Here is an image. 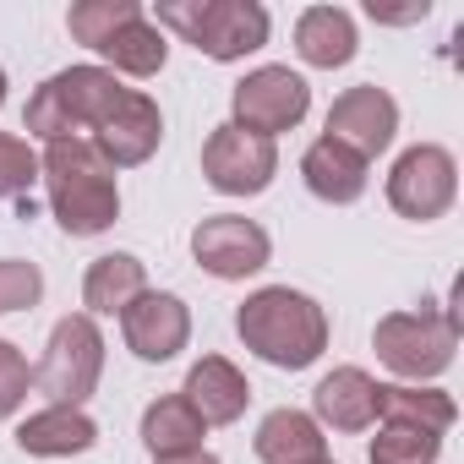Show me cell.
Wrapping results in <instances>:
<instances>
[{
	"label": "cell",
	"mask_w": 464,
	"mask_h": 464,
	"mask_svg": "<svg viewBox=\"0 0 464 464\" xmlns=\"http://www.w3.org/2000/svg\"><path fill=\"white\" fill-rule=\"evenodd\" d=\"M459 197V164L448 148L437 142H420L410 153H399L393 175H388V202L404 213V218H442Z\"/></svg>",
	"instance_id": "obj_8"
},
{
	"label": "cell",
	"mask_w": 464,
	"mask_h": 464,
	"mask_svg": "<svg viewBox=\"0 0 464 464\" xmlns=\"http://www.w3.org/2000/svg\"><path fill=\"white\" fill-rule=\"evenodd\" d=\"M295 50H301L306 66H323V72L344 66V61L355 55V23H350V12H339V6H312V12H301V23H295Z\"/></svg>",
	"instance_id": "obj_20"
},
{
	"label": "cell",
	"mask_w": 464,
	"mask_h": 464,
	"mask_svg": "<svg viewBox=\"0 0 464 464\" xmlns=\"http://www.w3.org/2000/svg\"><path fill=\"white\" fill-rule=\"evenodd\" d=\"M0 104H6V72H0Z\"/></svg>",
	"instance_id": "obj_30"
},
{
	"label": "cell",
	"mask_w": 464,
	"mask_h": 464,
	"mask_svg": "<svg viewBox=\"0 0 464 464\" xmlns=\"http://www.w3.org/2000/svg\"><path fill=\"white\" fill-rule=\"evenodd\" d=\"M180 399L202 415V426H229V420H241V410H246L252 388H246V377L229 366L224 355H202V361L186 372Z\"/></svg>",
	"instance_id": "obj_14"
},
{
	"label": "cell",
	"mask_w": 464,
	"mask_h": 464,
	"mask_svg": "<svg viewBox=\"0 0 464 464\" xmlns=\"http://www.w3.org/2000/svg\"><path fill=\"white\" fill-rule=\"evenodd\" d=\"M99 55H104V61H115V72H126V77H153V72L164 66L169 44H164V34L137 12L131 23H121V28L99 44Z\"/></svg>",
	"instance_id": "obj_22"
},
{
	"label": "cell",
	"mask_w": 464,
	"mask_h": 464,
	"mask_svg": "<svg viewBox=\"0 0 464 464\" xmlns=\"http://www.w3.org/2000/svg\"><path fill=\"white\" fill-rule=\"evenodd\" d=\"M202 415L180 399V393H169V399H159V404H148V415H142V442H148V453L153 459H175V453H197L202 448Z\"/></svg>",
	"instance_id": "obj_21"
},
{
	"label": "cell",
	"mask_w": 464,
	"mask_h": 464,
	"mask_svg": "<svg viewBox=\"0 0 464 464\" xmlns=\"http://www.w3.org/2000/svg\"><path fill=\"white\" fill-rule=\"evenodd\" d=\"M175 28L208 61H241L268 44V12L257 0H159V34Z\"/></svg>",
	"instance_id": "obj_4"
},
{
	"label": "cell",
	"mask_w": 464,
	"mask_h": 464,
	"mask_svg": "<svg viewBox=\"0 0 464 464\" xmlns=\"http://www.w3.org/2000/svg\"><path fill=\"white\" fill-rule=\"evenodd\" d=\"M28 388H34V366L23 361V350H17V344L0 339V420H6V415L28 399Z\"/></svg>",
	"instance_id": "obj_28"
},
{
	"label": "cell",
	"mask_w": 464,
	"mask_h": 464,
	"mask_svg": "<svg viewBox=\"0 0 464 464\" xmlns=\"http://www.w3.org/2000/svg\"><path fill=\"white\" fill-rule=\"evenodd\" d=\"M323 464H334V459H323Z\"/></svg>",
	"instance_id": "obj_31"
},
{
	"label": "cell",
	"mask_w": 464,
	"mask_h": 464,
	"mask_svg": "<svg viewBox=\"0 0 464 464\" xmlns=\"http://www.w3.org/2000/svg\"><path fill=\"white\" fill-rule=\"evenodd\" d=\"M257 459L263 464H323L328 459V437L306 410H274L257 426Z\"/></svg>",
	"instance_id": "obj_16"
},
{
	"label": "cell",
	"mask_w": 464,
	"mask_h": 464,
	"mask_svg": "<svg viewBox=\"0 0 464 464\" xmlns=\"http://www.w3.org/2000/svg\"><path fill=\"white\" fill-rule=\"evenodd\" d=\"M159 137H164V115H159V104H153L148 93H131V88H126V99L110 110V121L93 131V148L104 153L110 169H131V164L153 159Z\"/></svg>",
	"instance_id": "obj_13"
},
{
	"label": "cell",
	"mask_w": 464,
	"mask_h": 464,
	"mask_svg": "<svg viewBox=\"0 0 464 464\" xmlns=\"http://www.w3.org/2000/svg\"><path fill=\"white\" fill-rule=\"evenodd\" d=\"M93 437H99V426H93L82 410H66V404H50V410L28 415V420L17 426L23 453H39V459H66V453H82V448H93Z\"/></svg>",
	"instance_id": "obj_19"
},
{
	"label": "cell",
	"mask_w": 464,
	"mask_h": 464,
	"mask_svg": "<svg viewBox=\"0 0 464 464\" xmlns=\"http://www.w3.org/2000/svg\"><path fill=\"white\" fill-rule=\"evenodd\" d=\"M153 464H218V459L197 448V453H175V459H153Z\"/></svg>",
	"instance_id": "obj_29"
},
{
	"label": "cell",
	"mask_w": 464,
	"mask_h": 464,
	"mask_svg": "<svg viewBox=\"0 0 464 464\" xmlns=\"http://www.w3.org/2000/svg\"><path fill=\"white\" fill-rule=\"evenodd\" d=\"M236 328H241L246 350H257L268 366H285V372H301V366H312L328 350V317H323V306L312 295L290 290V285L257 290L236 312Z\"/></svg>",
	"instance_id": "obj_1"
},
{
	"label": "cell",
	"mask_w": 464,
	"mask_h": 464,
	"mask_svg": "<svg viewBox=\"0 0 464 464\" xmlns=\"http://www.w3.org/2000/svg\"><path fill=\"white\" fill-rule=\"evenodd\" d=\"M377 415L382 420H404V426H420V431H448L453 426V399L437 393V388H382L377 382Z\"/></svg>",
	"instance_id": "obj_23"
},
{
	"label": "cell",
	"mask_w": 464,
	"mask_h": 464,
	"mask_svg": "<svg viewBox=\"0 0 464 464\" xmlns=\"http://www.w3.org/2000/svg\"><path fill=\"white\" fill-rule=\"evenodd\" d=\"M126 99V88L115 82V72L104 66H72V72H55L23 110V131L44 137V142H66L72 131L82 126H104L110 110Z\"/></svg>",
	"instance_id": "obj_3"
},
{
	"label": "cell",
	"mask_w": 464,
	"mask_h": 464,
	"mask_svg": "<svg viewBox=\"0 0 464 464\" xmlns=\"http://www.w3.org/2000/svg\"><path fill=\"white\" fill-rule=\"evenodd\" d=\"M393 131H399V104L377 82H361V88L339 93L334 110H328V137L344 142L350 153H361L366 164L393 142Z\"/></svg>",
	"instance_id": "obj_11"
},
{
	"label": "cell",
	"mask_w": 464,
	"mask_h": 464,
	"mask_svg": "<svg viewBox=\"0 0 464 464\" xmlns=\"http://www.w3.org/2000/svg\"><path fill=\"white\" fill-rule=\"evenodd\" d=\"M99 372H104V339L93 328V317H61L55 334H50V350L44 361L34 366V388L50 399V404H66L77 410L93 388H99Z\"/></svg>",
	"instance_id": "obj_5"
},
{
	"label": "cell",
	"mask_w": 464,
	"mask_h": 464,
	"mask_svg": "<svg viewBox=\"0 0 464 464\" xmlns=\"http://www.w3.org/2000/svg\"><path fill=\"white\" fill-rule=\"evenodd\" d=\"M142 290H148L142 263H137L131 252H110V257H99V263L88 268V279H82V306H88V317H121Z\"/></svg>",
	"instance_id": "obj_18"
},
{
	"label": "cell",
	"mask_w": 464,
	"mask_h": 464,
	"mask_svg": "<svg viewBox=\"0 0 464 464\" xmlns=\"http://www.w3.org/2000/svg\"><path fill=\"white\" fill-rule=\"evenodd\" d=\"M121 334H126L131 355H142V361H169V355L186 350V339H191L186 301H180V295L142 290V295L121 312Z\"/></svg>",
	"instance_id": "obj_12"
},
{
	"label": "cell",
	"mask_w": 464,
	"mask_h": 464,
	"mask_svg": "<svg viewBox=\"0 0 464 464\" xmlns=\"http://www.w3.org/2000/svg\"><path fill=\"white\" fill-rule=\"evenodd\" d=\"M44 295V279L34 263L23 257H0V312H17V306H34Z\"/></svg>",
	"instance_id": "obj_27"
},
{
	"label": "cell",
	"mask_w": 464,
	"mask_h": 464,
	"mask_svg": "<svg viewBox=\"0 0 464 464\" xmlns=\"http://www.w3.org/2000/svg\"><path fill=\"white\" fill-rule=\"evenodd\" d=\"M142 6L137 0H77L72 6V17H66V28H72V39L77 44H88V50H99L121 23H131Z\"/></svg>",
	"instance_id": "obj_25"
},
{
	"label": "cell",
	"mask_w": 464,
	"mask_h": 464,
	"mask_svg": "<svg viewBox=\"0 0 464 464\" xmlns=\"http://www.w3.org/2000/svg\"><path fill=\"white\" fill-rule=\"evenodd\" d=\"M437 453H442V437L404 420H388L372 437V464H437Z\"/></svg>",
	"instance_id": "obj_24"
},
{
	"label": "cell",
	"mask_w": 464,
	"mask_h": 464,
	"mask_svg": "<svg viewBox=\"0 0 464 464\" xmlns=\"http://www.w3.org/2000/svg\"><path fill=\"white\" fill-rule=\"evenodd\" d=\"M312 110V88L306 77H295L290 66H263L246 82H236V126L257 131V137H279L290 126H301V115Z\"/></svg>",
	"instance_id": "obj_9"
},
{
	"label": "cell",
	"mask_w": 464,
	"mask_h": 464,
	"mask_svg": "<svg viewBox=\"0 0 464 464\" xmlns=\"http://www.w3.org/2000/svg\"><path fill=\"white\" fill-rule=\"evenodd\" d=\"M268 229L241 218V213H218V218H202L191 229V257L213 274V279H246L268 263Z\"/></svg>",
	"instance_id": "obj_10"
},
{
	"label": "cell",
	"mask_w": 464,
	"mask_h": 464,
	"mask_svg": "<svg viewBox=\"0 0 464 464\" xmlns=\"http://www.w3.org/2000/svg\"><path fill=\"white\" fill-rule=\"evenodd\" d=\"M274 169H279L274 142L257 137V131H241L236 121L218 126V131L202 142V175H208V186L224 191V197H257V191H268Z\"/></svg>",
	"instance_id": "obj_7"
},
{
	"label": "cell",
	"mask_w": 464,
	"mask_h": 464,
	"mask_svg": "<svg viewBox=\"0 0 464 464\" xmlns=\"http://www.w3.org/2000/svg\"><path fill=\"white\" fill-rule=\"evenodd\" d=\"M34 180H39V153L23 137L0 131V197H28Z\"/></svg>",
	"instance_id": "obj_26"
},
{
	"label": "cell",
	"mask_w": 464,
	"mask_h": 464,
	"mask_svg": "<svg viewBox=\"0 0 464 464\" xmlns=\"http://www.w3.org/2000/svg\"><path fill=\"white\" fill-rule=\"evenodd\" d=\"M44 180H50V208L61 218L66 236H99L121 213V191H115V169L104 164V153L82 137L50 142V153L39 159Z\"/></svg>",
	"instance_id": "obj_2"
},
{
	"label": "cell",
	"mask_w": 464,
	"mask_h": 464,
	"mask_svg": "<svg viewBox=\"0 0 464 464\" xmlns=\"http://www.w3.org/2000/svg\"><path fill=\"white\" fill-rule=\"evenodd\" d=\"M312 410L334 426V431H366L377 420V382L361 366H339L317 382Z\"/></svg>",
	"instance_id": "obj_15"
},
{
	"label": "cell",
	"mask_w": 464,
	"mask_h": 464,
	"mask_svg": "<svg viewBox=\"0 0 464 464\" xmlns=\"http://www.w3.org/2000/svg\"><path fill=\"white\" fill-rule=\"evenodd\" d=\"M453 344H459V312H393L377 323V355L388 372L399 377H437L448 361H453Z\"/></svg>",
	"instance_id": "obj_6"
},
{
	"label": "cell",
	"mask_w": 464,
	"mask_h": 464,
	"mask_svg": "<svg viewBox=\"0 0 464 464\" xmlns=\"http://www.w3.org/2000/svg\"><path fill=\"white\" fill-rule=\"evenodd\" d=\"M301 175H306V186H312L323 202H355V197L366 191V159L350 153V148L334 142V137H317V142L306 148Z\"/></svg>",
	"instance_id": "obj_17"
}]
</instances>
